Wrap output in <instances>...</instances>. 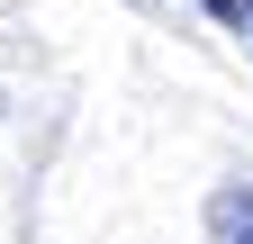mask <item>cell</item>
<instances>
[{"instance_id":"cell-2","label":"cell","mask_w":253,"mask_h":244,"mask_svg":"<svg viewBox=\"0 0 253 244\" xmlns=\"http://www.w3.org/2000/svg\"><path fill=\"white\" fill-rule=\"evenodd\" d=\"M208 18H226V27H253V0H208Z\"/></svg>"},{"instance_id":"cell-1","label":"cell","mask_w":253,"mask_h":244,"mask_svg":"<svg viewBox=\"0 0 253 244\" xmlns=\"http://www.w3.org/2000/svg\"><path fill=\"white\" fill-rule=\"evenodd\" d=\"M208 244H253V181H226L208 199Z\"/></svg>"}]
</instances>
